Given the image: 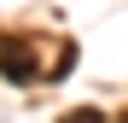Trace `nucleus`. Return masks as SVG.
I'll return each instance as SVG.
<instances>
[{
	"label": "nucleus",
	"instance_id": "obj_1",
	"mask_svg": "<svg viewBox=\"0 0 128 123\" xmlns=\"http://www.w3.org/2000/svg\"><path fill=\"white\" fill-rule=\"evenodd\" d=\"M0 70H6V76H35V65H29V53H24V47L12 53V41H0Z\"/></svg>",
	"mask_w": 128,
	"mask_h": 123
},
{
	"label": "nucleus",
	"instance_id": "obj_2",
	"mask_svg": "<svg viewBox=\"0 0 128 123\" xmlns=\"http://www.w3.org/2000/svg\"><path fill=\"white\" fill-rule=\"evenodd\" d=\"M58 123H105V111L99 106H76V111H64Z\"/></svg>",
	"mask_w": 128,
	"mask_h": 123
}]
</instances>
